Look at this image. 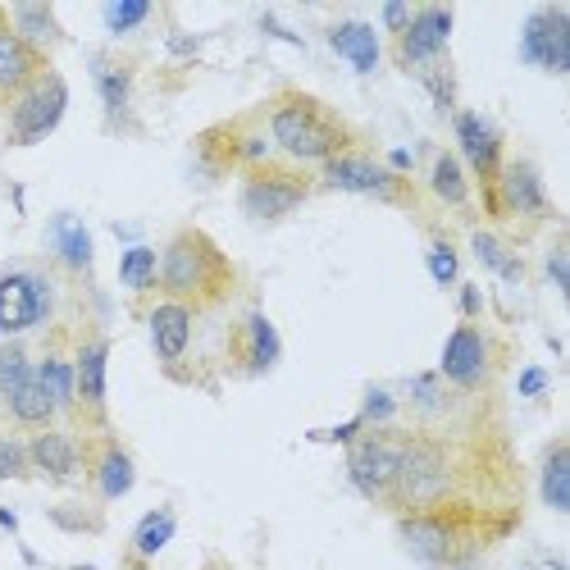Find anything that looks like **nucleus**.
I'll return each instance as SVG.
<instances>
[{
    "label": "nucleus",
    "mask_w": 570,
    "mask_h": 570,
    "mask_svg": "<svg viewBox=\"0 0 570 570\" xmlns=\"http://www.w3.org/2000/svg\"><path fill=\"white\" fill-rule=\"evenodd\" d=\"M269 132L278 151H288L302 165H328L352 151V128L306 91H283L269 106Z\"/></svg>",
    "instance_id": "1"
},
{
    "label": "nucleus",
    "mask_w": 570,
    "mask_h": 570,
    "mask_svg": "<svg viewBox=\"0 0 570 570\" xmlns=\"http://www.w3.org/2000/svg\"><path fill=\"white\" fill-rule=\"evenodd\" d=\"M160 283H165L169 302L210 306V302H219L228 293L233 265L215 247V237H206L202 228H183L160 256Z\"/></svg>",
    "instance_id": "2"
},
{
    "label": "nucleus",
    "mask_w": 570,
    "mask_h": 570,
    "mask_svg": "<svg viewBox=\"0 0 570 570\" xmlns=\"http://www.w3.org/2000/svg\"><path fill=\"white\" fill-rule=\"evenodd\" d=\"M452 493V461L448 448L439 439H424V434H406L402 443V465H397V480L389 502L397 511H434L443 498Z\"/></svg>",
    "instance_id": "3"
},
{
    "label": "nucleus",
    "mask_w": 570,
    "mask_h": 570,
    "mask_svg": "<svg viewBox=\"0 0 570 570\" xmlns=\"http://www.w3.org/2000/svg\"><path fill=\"white\" fill-rule=\"evenodd\" d=\"M65 106H69V87L56 69H41L19 97H14V110H10V147H37L41 137H51L65 119Z\"/></svg>",
    "instance_id": "4"
},
{
    "label": "nucleus",
    "mask_w": 570,
    "mask_h": 570,
    "mask_svg": "<svg viewBox=\"0 0 570 570\" xmlns=\"http://www.w3.org/2000/svg\"><path fill=\"white\" fill-rule=\"evenodd\" d=\"M402 443H406V434L389 430V424H379V430L352 439V448H347V474H352V484L365 498L389 502L393 480H397V465H402Z\"/></svg>",
    "instance_id": "5"
},
{
    "label": "nucleus",
    "mask_w": 570,
    "mask_h": 570,
    "mask_svg": "<svg viewBox=\"0 0 570 570\" xmlns=\"http://www.w3.org/2000/svg\"><path fill=\"white\" fill-rule=\"evenodd\" d=\"M306 197H311V178H302L293 169H278V165H261L243 183V210L256 224H274L283 215H293Z\"/></svg>",
    "instance_id": "6"
},
{
    "label": "nucleus",
    "mask_w": 570,
    "mask_h": 570,
    "mask_svg": "<svg viewBox=\"0 0 570 570\" xmlns=\"http://www.w3.org/2000/svg\"><path fill=\"white\" fill-rule=\"evenodd\" d=\"M520 60L539 65L543 73H570V10L561 6H543L525 19L520 32Z\"/></svg>",
    "instance_id": "7"
},
{
    "label": "nucleus",
    "mask_w": 570,
    "mask_h": 570,
    "mask_svg": "<svg viewBox=\"0 0 570 570\" xmlns=\"http://www.w3.org/2000/svg\"><path fill=\"white\" fill-rule=\"evenodd\" d=\"M448 37H452V10L448 6L415 10L411 23L397 32V65L411 73H424L430 65L448 60Z\"/></svg>",
    "instance_id": "8"
},
{
    "label": "nucleus",
    "mask_w": 570,
    "mask_h": 570,
    "mask_svg": "<svg viewBox=\"0 0 570 570\" xmlns=\"http://www.w3.org/2000/svg\"><path fill=\"white\" fill-rule=\"evenodd\" d=\"M456 141H461V156L470 160V169L480 174V187H484V202H489V210H498L502 128H493L489 119H480L474 110H461V115H456Z\"/></svg>",
    "instance_id": "9"
},
{
    "label": "nucleus",
    "mask_w": 570,
    "mask_h": 570,
    "mask_svg": "<svg viewBox=\"0 0 570 570\" xmlns=\"http://www.w3.org/2000/svg\"><path fill=\"white\" fill-rule=\"evenodd\" d=\"M51 315V283L32 269H14L0 278V328L6 334H23V328L41 324Z\"/></svg>",
    "instance_id": "10"
},
{
    "label": "nucleus",
    "mask_w": 570,
    "mask_h": 570,
    "mask_svg": "<svg viewBox=\"0 0 570 570\" xmlns=\"http://www.w3.org/2000/svg\"><path fill=\"white\" fill-rule=\"evenodd\" d=\"M324 183L338 187V193H365V197H384V202H406V178H397L393 169H384L379 160L347 151L338 160L324 165Z\"/></svg>",
    "instance_id": "11"
},
{
    "label": "nucleus",
    "mask_w": 570,
    "mask_h": 570,
    "mask_svg": "<svg viewBox=\"0 0 570 570\" xmlns=\"http://www.w3.org/2000/svg\"><path fill=\"white\" fill-rule=\"evenodd\" d=\"M397 530H402V543L411 548V557H420L424 566H448L461 552V530L443 511H411V515H402Z\"/></svg>",
    "instance_id": "12"
},
{
    "label": "nucleus",
    "mask_w": 570,
    "mask_h": 570,
    "mask_svg": "<svg viewBox=\"0 0 570 570\" xmlns=\"http://www.w3.org/2000/svg\"><path fill=\"white\" fill-rule=\"evenodd\" d=\"M443 379L452 389H480L489 379V338L474 324H456L443 347Z\"/></svg>",
    "instance_id": "13"
},
{
    "label": "nucleus",
    "mask_w": 570,
    "mask_h": 570,
    "mask_svg": "<svg viewBox=\"0 0 570 570\" xmlns=\"http://www.w3.org/2000/svg\"><path fill=\"white\" fill-rule=\"evenodd\" d=\"M498 210H515L525 219H539L548 215V187H543V174L530 165V160H511L502 165L498 174Z\"/></svg>",
    "instance_id": "14"
},
{
    "label": "nucleus",
    "mask_w": 570,
    "mask_h": 570,
    "mask_svg": "<svg viewBox=\"0 0 570 570\" xmlns=\"http://www.w3.org/2000/svg\"><path fill=\"white\" fill-rule=\"evenodd\" d=\"M41 69H51V65H46V56H37L32 46L14 32L10 10H0V97H19V91H23Z\"/></svg>",
    "instance_id": "15"
},
{
    "label": "nucleus",
    "mask_w": 570,
    "mask_h": 570,
    "mask_svg": "<svg viewBox=\"0 0 570 570\" xmlns=\"http://www.w3.org/2000/svg\"><path fill=\"white\" fill-rule=\"evenodd\" d=\"M237 343V365H243L247 374H265V370H274L278 365V328L261 315V311H252L243 324H237V334H233Z\"/></svg>",
    "instance_id": "16"
},
{
    "label": "nucleus",
    "mask_w": 570,
    "mask_h": 570,
    "mask_svg": "<svg viewBox=\"0 0 570 570\" xmlns=\"http://www.w3.org/2000/svg\"><path fill=\"white\" fill-rule=\"evenodd\" d=\"M151 343H156V356L165 365H178L187 343H193V306L183 302H160L151 311Z\"/></svg>",
    "instance_id": "17"
},
{
    "label": "nucleus",
    "mask_w": 570,
    "mask_h": 570,
    "mask_svg": "<svg viewBox=\"0 0 570 570\" xmlns=\"http://www.w3.org/2000/svg\"><path fill=\"white\" fill-rule=\"evenodd\" d=\"M28 461L56 484H69L78 474V443L69 434H56V430H41L32 443H28Z\"/></svg>",
    "instance_id": "18"
},
{
    "label": "nucleus",
    "mask_w": 570,
    "mask_h": 570,
    "mask_svg": "<svg viewBox=\"0 0 570 570\" xmlns=\"http://www.w3.org/2000/svg\"><path fill=\"white\" fill-rule=\"evenodd\" d=\"M106 361H110V343L106 338H91L82 343L78 361H73V379H78V397L91 415H101L106 406Z\"/></svg>",
    "instance_id": "19"
},
{
    "label": "nucleus",
    "mask_w": 570,
    "mask_h": 570,
    "mask_svg": "<svg viewBox=\"0 0 570 570\" xmlns=\"http://www.w3.org/2000/svg\"><path fill=\"white\" fill-rule=\"evenodd\" d=\"M91 78H97V91H101V106H106L110 124H119L128 115V101H132V69L115 56H97L91 60Z\"/></svg>",
    "instance_id": "20"
},
{
    "label": "nucleus",
    "mask_w": 570,
    "mask_h": 570,
    "mask_svg": "<svg viewBox=\"0 0 570 570\" xmlns=\"http://www.w3.org/2000/svg\"><path fill=\"white\" fill-rule=\"evenodd\" d=\"M10 23H14V32L32 46L37 56H46L51 46H60V41H65V28H60V19H56V10H51V6H32V0H23V6H14V10H10Z\"/></svg>",
    "instance_id": "21"
},
{
    "label": "nucleus",
    "mask_w": 570,
    "mask_h": 570,
    "mask_svg": "<svg viewBox=\"0 0 570 570\" xmlns=\"http://www.w3.org/2000/svg\"><path fill=\"white\" fill-rule=\"evenodd\" d=\"M328 41H334V51L343 60H352L356 73H374V65H379V37H374L370 23H356V19L334 23V28H328Z\"/></svg>",
    "instance_id": "22"
},
{
    "label": "nucleus",
    "mask_w": 570,
    "mask_h": 570,
    "mask_svg": "<svg viewBox=\"0 0 570 570\" xmlns=\"http://www.w3.org/2000/svg\"><path fill=\"white\" fill-rule=\"evenodd\" d=\"M539 493L548 502V511L566 515L570 511V443L557 439L543 456V474H539Z\"/></svg>",
    "instance_id": "23"
},
{
    "label": "nucleus",
    "mask_w": 570,
    "mask_h": 570,
    "mask_svg": "<svg viewBox=\"0 0 570 570\" xmlns=\"http://www.w3.org/2000/svg\"><path fill=\"white\" fill-rule=\"evenodd\" d=\"M37 384V365L28 361V347L23 343H6L0 347V402H6V411Z\"/></svg>",
    "instance_id": "24"
},
{
    "label": "nucleus",
    "mask_w": 570,
    "mask_h": 570,
    "mask_svg": "<svg viewBox=\"0 0 570 570\" xmlns=\"http://www.w3.org/2000/svg\"><path fill=\"white\" fill-rule=\"evenodd\" d=\"M51 247H56V256H60L73 274H82V269L91 265V233H87L73 215H60V219L51 224Z\"/></svg>",
    "instance_id": "25"
},
{
    "label": "nucleus",
    "mask_w": 570,
    "mask_h": 570,
    "mask_svg": "<svg viewBox=\"0 0 570 570\" xmlns=\"http://www.w3.org/2000/svg\"><path fill=\"white\" fill-rule=\"evenodd\" d=\"M37 384L46 389V397H51L56 411H69L73 397H78V379H73V361H65L60 352H51L41 365H37Z\"/></svg>",
    "instance_id": "26"
},
{
    "label": "nucleus",
    "mask_w": 570,
    "mask_h": 570,
    "mask_svg": "<svg viewBox=\"0 0 570 570\" xmlns=\"http://www.w3.org/2000/svg\"><path fill=\"white\" fill-rule=\"evenodd\" d=\"M97 489H101V498H124L128 489H132V456L119 448V443H106L101 448V456H97Z\"/></svg>",
    "instance_id": "27"
},
{
    "label": "nucleus",
    "mask_w": 570,
    "mask_h": 570,
    "mask_svg": "<svg viewBox=\"0 0 570 570\" xmlns=\"http://www.w3.org/2000/svg\"><path fill=\"white\" fill-rule=\"evenodd\" d=\"M174 511H151L147 520L137 525V534H132V548L141 552V557H156L160 548H169V539H174Z\"/></svg>",
    "instance_id": "28"
},
{
    "label": "nucleus",
    "mask_w": 570,
    "mask_h": 570,
    "mask_svg": "<svg viewBox=\"0 0 570 570\" xmlns=\"http://www.w3.org/2000/svg\"><path fill=\"white\" fill-rule=\"evenodd\" d=\"M119 278H124V288H132V293L151 288V283L160 278V261H156V252H147V247H132V252H124Z\"/></svg>",
    "instance_id": "29"
},
{
    "label": "nucleus",
    "mask_w": 570,
    "mask_h": 570,
    "mask_svg": "<svg viewBox=\"0 0 570 570\" xmlns=\"http://www.w3.org/2000/svg\"><path fill=\"white\" fill-rule=\"evenodd\" d=\"M434 193H439L448 206H465L470 187H465V174H461L456 156H439V160H434Z\"/></svg>",
    "instance_id": "30"
},
{
    "label": "nucleus",
    "mask_w": 570,
    "mask_h": 570,
    "mask_svg": "<svg viewBox=\"0 0 570 570\" xmlns=\"http://www.w3.org/2000/svg\"><path fill=\"white\" fill-rule=\"evenodd\" d=\"M474 256H480L493 274H502V278H520V265H515V256L498 243L493 233H474Z\"/></svg>",
    "instance_id": "31"
},
{
    "label": "nucleus",
    "mask_w": 570,
    "mask_h": 570,
    "mask_svg": "<svg viewBox=\"0 0 570 570\" xmlns=\"http://www.w3.org/2000/svg\"><path fill=\"white\" fill-rule=\"evenodd\" d=\"M147 19H151V6H147V0H115V6H106V28H110L115 37L132 32L137 23H147Z\"/></svg>",
    "instance_id": "32"
},
{
    "label": "nucleus",
    "mask_w": 570,
    "mask_h": 570,
    "mask_svg": "<svg viewBox=\"0 0 570 570\" xmlns=\"http://www.w3.org/2000/svg\"><path fill=\"white\" fill-rule=\"evenodd\" d=\"M32 461H28V448L19 439H0V484L14 480V474H23Z\"/></svg>",
    "instance_id": "33"
},
{
    "label": "nucleus",
    "mask_w": 570,
    "mask_h": 570,
    "mask_svg": "<svg viewBox=\"0 0 570 570\" xmlns=\"http://www.w3.org/2000/svg\"><path fill=\"white\" fill-rule=\"evenodd\" d=\"M393 411H397V402H393V393H389V389H370V393H365L361 424H389V420H393Z\"/></svg>",
    "instance_id": "34"
},
{
    "label": "nucleus",
    "mask_w": 570,
    "mask_h": 570,
    "mask_svg": "<svg viewBox=\"0 0 570 570\" xmlns=\"http://www.w3.org/2000/svg\"><path fill=\"white\" fill-rule=\"evenodd\" d=\"M430 274H434V283H456V247L452 243H434L430 247Z\"/></svg>",
    "instance_id": "35"
},
{
    "label": "nucleus",
    "mask_w": 570,
    "mask_h": 570,
    "mask_svg": "<svg viewBox=\"0 0 570 570\" xmlns=\"http://www.w3.org/2000/svg\"><path fill=\"white\" fill-rule=\"evenodd\" d=\"M411 397H415V406H430V411H439V406H443V397H439V379H434V374L411 379Z\"/></svg>",
    "instance_id": "36"
},
{
    "label": "nucleus",
    "mask_w": 570,
    "mask_h": 570,
    "mask_svg": "<svg viewBox=\"0 0 570 570\" xmlns=\"http://www.w3.org/2000/svg\"><path fill=\"white\" fill-rule=\"evenodd\" d=\"M548 274H552V283L561 293H570V274H566V243H557L552 247V256H548Z\"/></svg>",
    "instance_id": "37"
},
{
    "label": "nucleus",
    "mask_w": 570,
    "mask_h": 570,
    "mask_svg": "<svg viewBox=\"0 0 570 570\" xmlns=\"http://www.w3.org/2000/svg\"><path fill=\"white\" fill-rule=\"evenodd\" d=\"M384 23H389L393 32H402V28L411 23V10H406V6H384Z\"/></svg>",
    "instance_id": "38"
},
{
    "label": "nucleus",
    "mask_w": 570,
    "mask_h": 570,
    "mask_svg": "<svg viewBox=\"0 0 570 570\" xmlns=\"http://www.w3.org/2000/svg\"><path fill=\"white\" fill-rule=\"evenodd\" d=\"M543 370H525V379H520V393H543Z\"/></svg>",
    "instance_id": "39"
},
{
    "label": "nucleus",
    "mask_w": 570,
    "mask_h": 570,
    "mask_svg": "<svg viewBox=\"0 0 570 570\" xmlns=\"http://www.w3.org/2000/svg\"><path fill=\"white\" fill-rule=\"evenodd\" d=\"M461 306H465V315H474V311H480V293H474V288H470V283H465V288H461Z\"/></svg>",
    "instance_id": "40"
},
{
    "label": "nucleus",
    "mask_w": 570,
    "mask_h": 570,
    "mask_svg": "<svg viewBox=\"0 0 570 570\" xmlns=\"http://www.w3.org/2000/svg\"><path fill=\"white\" fill-rule=\"evenodd\" d=\"M0 530H14V515H10L6 507H0Z\"/></svg>",
    "instance_id": "41"
}]
</instances>
